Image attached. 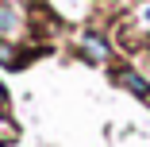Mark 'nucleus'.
Returning a JSON list of instances; mask_svg holds the SVG:
<instances>
[{
	"mask_svg": "<svg viewBox=\"0 0 150 147\" xmlns=\"http://www.w3.org/2000/svg\"><path fill=\"white\" fill-rule=\"evenodd\" d=\"M81 47H85V54L93 58V62H104V58H108V43H104L100 35H85Z\"/></svg>",
	"mask_w": 150,
	"mask_h": 147,
	"instance_id": "obj_1",
	"label": "nucleus"
},
{
	"mask_svg": "<svg viewBox=\"0 0 150 147\" xmlns=\"http://www.w3.org/2000/svg\"><path fill=\"white\" fill-rule=\"evenodd\" d=\"M119 85H127V89H131V93H139V97H150V85H146L139 74H131V70L119 74Z\"/></svg>",
	"mask_w": 150,
	"mask_h": 147,
	"instance_id": "obj_2",
	"label": "nucleus"
},
{
	"mask_svg": "<svg viewBox=\"0 0 150 147\" xmlns=\"http://www.w3.org/2000/svg\"><path fill=\"white\" fill-rule=\"evenodd\" d=\"M16 23H19L16 12H12L8 4H0V31H16Z\"/></svg>",
	"mask_w": 150,
	"mask_h": 147,
	"instance_id": "obj_3",
	"label": "nucleus"
},
{
	"mask_svg": "<svg viewBox=\"0 0 150 147\" xmlns=\"http://www.w3.org/2000/svg\"><path fill=\"white\" fill-rule=\"evenodd\" d=\"M0 62H16V54H12V47H8V43H0Z\"/></svg>",
	"mask_w": 150,
	"mask_h": 147,
	"instance_id": "obj_4",
	"label": "nucleus"
},
{
	"mask_svg": "<svg viewBox=\"0 0 150 147\" xmlns=\"http://www.w3.org/2000/svg\"><path fill=\"white\" fill-rule=\"evenodd\" d=\"M4 101H8V97H4V89H0V108H4Z\"/></svg>",
	"mask_w": 150,
	"mask_h": 147,
	"instance_id": "obj_5",
	"label": "nucleus"
}]
</instances>
